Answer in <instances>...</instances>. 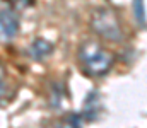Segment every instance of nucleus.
<instances>
[{
    "label": "nucleus",
    "instance_id": "obj_6",
    "mask_svg": "<svg viewBox=\"0 0 147 128\" xmlns=\"http://www.w3.org/2000/svg\"><path fill=\"white\" fill-rule=\"evenodd\" d=\"M134 12L139 26L146 29V9H144V0H134Z\"/></svg>",
    "mask_w": 147,
    "mask_h": 128
},
{
    "label": "nucleus",
    "instance_id": "obj_5",
    "mask_svg": "<svg viewBox=\"0 0 147 128\" xmlns=\"http://www.w3.org/2000/svg\"><path fill=\"white\" fill-rule=\"evenodd\" d=\"M10 79H9V74H7V67L0 62V99H5L9 97L10 94Z\"/></svg>",
    "mask_w": 147,
    "mask_h": 128
},
{
    "label": "nucleus",
    "instance_id": "obj_3",
    "mask_svg": "<svg viewBox=\"0 0 147 128\" xmlns=\"http://www.w3.org/2000/svg\"><path fill=\"white\" fill-rule=\"evenodd\" d=\"M21 29L19 15L14 9H2L0 10V43L12 41Z\"/></svg>",
    "mask_w": 147,
    "mask_h": 128
},
{
    "label": "nucleus",
    "instance_id": "obj_1",
    "mask_svg": "<svg viewBox=\"0 0 147 128\" xmlns=\"http://www.w3.org/2000/svg\"><path fill=\"white\" fill-rule=\"evenodd\" d=\"M115 53L94 40L84 41L77 50V62L80 65V70L91 79L106 75L115 65Z\"/></svg>",
    "mask_w": 147,
    "mask_h": 128
},
{
    "label": "nucleus",
    "instance_id": "obj_2",
    "mask_svg": "<svg viewBox=\"0 0 147 128\" xmlns=\"http://www.w3.org/2000/svg\"><path fill=\"white\" fill-rule=\"evenodd\" d=\"M89 26H91V31L105 41L118 43L123 40L121 22H120L116 12H113L108 7L94 9L92 14H91Z\"/></svg>",
    "mask_w": 147,
    "mask_h": 128
},
{
    "label": "nucleus",
    "instance_id": "obj_4",
    "mask_svg": "<svg viewBox=\"0 0 147 128\" xmlns=\"http://www.w3.org/2000/svg\"><path fill=\"white\" fill-rule=\"evenodd\" d=\"M53 50H55L53 43L48 41V40H45V38H36L34 41L29 44V55H31V58L36 60V62H43V60H46L48 56H51Z\"/></svg>",
    "mask_w": 147,
    "mask_h": 128
}]
</instances>
